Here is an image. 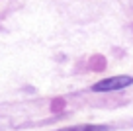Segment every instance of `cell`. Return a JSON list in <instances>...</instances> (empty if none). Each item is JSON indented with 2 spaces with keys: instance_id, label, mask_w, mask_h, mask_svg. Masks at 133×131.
<instances>
[{
  "instance_id": "7a4b0ae2",
  "label": "cell",
  "mask_w": 133,
  "mask_h": 131,
  "mask_svg": "<svg viewBox=\"0 0 133 131\" xmlns=\"http://www.w3.org/2000/svg\"><path fill=\"white\" fill-rule=\"evenodd\" d=\"M90 127H69V129H61V131H88Z\"/></svg>"
},
{
  "instance_id": "6da1fadb",
  "label": "cell",
  "mask_w": 133,
  "mask_h": 131,
  "mask_svg": "<svg viewBox=\"0 0 133 131\" xmlns=\"http://www.w3.org/2000/svg\"><path fill=\"white\" fill-rule=\"evenodd\" d=\"M133 78L131 76H112V78H104V80L96 82L92 86L94 92H112V90H121L125 86H131Z\"/></svg>"
},
{
  "instance_id": "3957f363",
  "label": "cell",
  "mask_w": 133,
  "mask_h": 131,
  "mask_svg": "<svg viewBox=\"0 0 133 131\" xmlns=\"http://www.w3.org/2000/svg\"><path fill=\"white\" fill-rule=\"evenodd\" d=\"M98 129H106V127H90L88 131H98Z\"/></svg>"
}]
</instances>
